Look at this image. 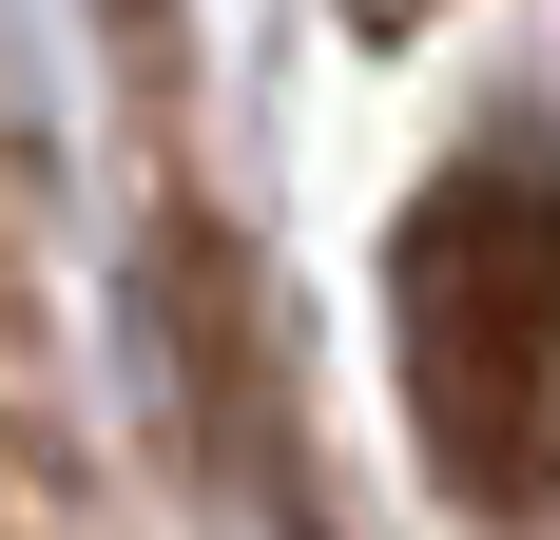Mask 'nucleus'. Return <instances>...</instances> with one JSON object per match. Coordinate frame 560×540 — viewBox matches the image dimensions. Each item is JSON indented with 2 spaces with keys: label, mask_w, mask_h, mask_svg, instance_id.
<instances>
[{
  "label": "nucleus",
  "mask_w": 560,
  "mask_h": 540,
  "mask_svg": "<svg viewBox=\"0 0 560 540\" xmlns=\"http://www.w3.org/2000/svg\"><path fill=\"white\" fill-rule=\"evenodd\" d=\"M387 367L406 444L483 521H560V155L464 136L387 232Z\"/></svg>",
  "instance_id": "obj_1"
}]
</instances>
